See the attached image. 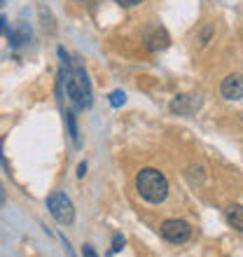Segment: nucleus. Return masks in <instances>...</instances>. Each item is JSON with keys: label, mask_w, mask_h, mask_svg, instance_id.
I'll list each match as a JSON object with an SVG mask.
<instances>
[{"label": "nucleus", "mask_w": 243, "mask_h": 257, "mask_svg": "<svg viewBox=\"0 0 243 257\" xmlns=\"http://www.w3.org/2000/svg\"><path fill=\"white\" fill-rule=\"evenodd\" d=\"M61 82L66 84V94L75 108L77 110L91 108L94 98H91V84H89V77L84 68L68 63L66 70L61 68Z\"/></svg>", "instance_id": "f257e3e1"}, {"label": "nucleus", "mask_w": 243, "mask_h": 257, "mask_svg": "<svg viewBox=\"0 0 243 257\" xmlns=\"http://www.w3.org/2000/svg\"><path fill=\"white\" fill-rule=\"evenodd\" d=\"M136 190L141 194V199H145L148 203H162L169 196V180L162 171L157 169H143L136 176Z\"/></svg>", "instance_id": "f03ea898"}, {"label": "nucleus", "mask_w": 243, "mask_h": 257, "mask_svg": "<svg viewBox=\"0 0 243 257\" xmlns=\"http://www.w3.org/2000/svg\"><path fill=\"white\" fill-rule=\"evenodd\" d=\"M47 208H49V215L54 217L59 224H73L75 206L63 192H52L47 196Z\"/></svg>", "instance_id": "7ed1b4c3"}, {"label": "nucleus", "mask_w": 243, "mask_h": 257, "mask_svg": "<svg viewBox=\"0 0 243 257\" xmlns=\"http://www.w3.org/2000/svg\"><path fill=\"white\" fill-rule=\"evenodd\" d=\"M162 236L169 241V243H187L189 236H192V227H189L185 220H178V217H171L166 222H162Z\"/></svg>", "instance_id": "20e7f679"}, {"label": "nucleus", "mask_w": 243, "mask_h": 257, "mask_svg": "<svg viewBox=\"0 0 243 257\" xmlns=\"http://www.w3.org/2000/svg\"><path fill=\"white\" fill-rule=\"evenodd\" d=\"M169 108H171V112H176V115L189 117L201 108V98H199V96H192V94H180L171 101Z\"/></svg>", "instance_id": "39448f33"}, {"label": "nucleus", "mask_w": 243, "mask_h": 257, "mask_svg": "<svg viewBox=\"0 0 243 257\" xmlns=\"http://www.w3.org/2000/svg\"><path fill=\"white\" fill-rule=\"evenodd\" d=\"M220 94L227 101H238L243 98V75L241 73H231L222 80V87H220Z\"/></svg>", "instance_id": "423d86ee"}, {"label": "nucleus", "mask_w": 243, "mask_h": 257, "mask_svg": "<svg viewBox=\"0 0 243 257\" xmlns=\"http://www.w3.org/2000/svg\"><path fill=\"white\" fill-rule=\"evenodd\" d=\"M171 45V38L169 33H166V28L162 26H152L145 33V47L150 49V52H159V49H166Z\"/></svg>", "instance_id": "0eeeda50"}, {"label": "nucleus", "mask_w": 243, "mask_h": 257, "mask_svg": "<svg viewBox=\"0 0 243 257\" xmlns=\"http://www.w3.org/2000/svg\"><path fill=\"white\" fill-rule=\"evenodd\" d=\"M7 38H10V42H12V47H21L24 42L31 40V28H28L26 24H19L17 28L7 31Z\"/></svg>", "instance_id": "6e6552de"}, {"label": "nucleus", "mask_w": 243, "mask_h": 257, "mask_svg": "<svg viewBox=\"0 0 243 257\" xmlns=\"http://www.w3.org/2000/svg\"><path fill=\"white\" fill-rule=\"evenodd\" d=\"M227 222L234 227V229L243 231V206L241 203H231L227 208Z\"/></svg>", "instance_id": "1a4fd4ad"}, {"label": "nucleus", "mask_w": 243, "mask_h": 257, "mask_svg": "<svg viewBox=\"0 0 243 257\" xmlns=\"http://www.w3.org/2000/svg\"><path fill=\"white\" fill-rule=\"evenodd\" d=\"M66 124H68V134H70L73 143L77 145V148H80V131H77V122H75L73 110H68V112H66Z\"/></svg>", "instance_id": "9d476101"}, {"label": "nucleus", "mask_w": 243, "mask_h": 257, "mask_svg": "<svg viewBox=\"0 0 243 257\" xmlns=\"http://www.w3.org/2000/svg\"><path fill=\"white\" fill-rule=\"evenodd\" d=\"M124 101H127V94H124V91H119V89L110 94V105H112V108H119V105H124Z\"/></svg>", "instance_id": "9b49d317"}, {"label": "nucleus", "mask_w": 243, "mask_h": 257, "mask_svg": "<svg viewBox=\"0 0 243 257\" xmlns=\"http://www.w3.org/2000/svg\"><path fill=\"white\" fill-rule=\"evenodd\" d=\"M122 245H124V236H122V234H115V236H112V248H110V255L119 252Z\"/></svg>", "instance_id": "f8f14e48"}, {"label": "nucleus", "mask_w": 243, "mask_h": 257, "mask_svg": "<svg viewBox=\"0 0 243 257\" xmlns=\"http://www.w3.org/2000/svg\"><path fill=\"white\" fill-rule=\"evenodd\" d=\"M115 3L122 7H136V5H141L143 0H115Z\"/></svg>", "instance_id": "ddd939ff"}, {"label": "nucleus", "mask_w": 243, "mask_h": 257, "mask_svg": "<svg viewBox=\"0 0 243 257\" xmlns=\"http://www.w3.org/2000/svg\"><path fill=\"white\" fill-rule=\"evenodd\" d=\"M82 255H87V257H96V250L91 248V245H84V248H82Z\"/></svg>", "instance_id": "4468645a"}, {"label": "nucleus", "mask_w": 243, "mask_h": 257, "mask_svg": "<svg viewBox=\"0 0 243 257\" xmlns=\"http://www.w3.org/2000/svg\"><path fill=\"white\" fill-rule=\"evenodd\" d=\"M84 176H87V164L82 162L80 166H77V178H84Z\"/></svg>", "instance_id": "2eb2a0df"}, {"label": "nucleus", "mask_w": 243, "mask_h": 257, "mask_svg": "<svg viewBox=\"0 0 243 257\" xmlns=\"http://www.w3.org/2000/svg\"><path fill=\"white\" fill-rule=\"evenodd\" d=\"M5 31H7V19L5 17H0V35L5 33Z\"/></svg>", "instance_id": "dca6fc26"}, {"label": "nucleus", "mask_w": 243, "mask_h": 257, "mask_svg": "<svg viewBox=\"0 0 243 257\" xmlns=\"http://www.w3.org/2000/svg\"><path fill=\"white\" fill-rule=\"evenodd\" d=\"M3 5H5V0H0V7H3Z\"/></svg>", "instance_id": "f3484780"}, {"label": "nucleus", "mask_w": 243, "mask_h": 257, "mask_svg": "<svg viewBox=\"0 0 243 257\" xmlns=\"http://www.w3.org/2000/svg\"><path fill=\"white\" fill-rule=\"evenodd\" d=\"M241 119H243V112H241Z\"/></svg>", "instance_id": "a211bd4d"}]
</instances>
